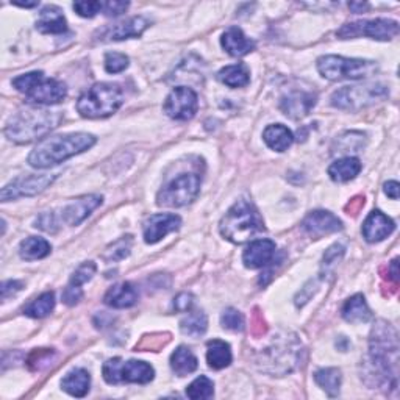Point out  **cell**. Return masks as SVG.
Returning <instances> with one entry per match:
<instances>
[{
  "mask_svg": "<svg viewBox=\"0 0 400 400\" xmlns=\"http://www.w3.org/2000/svg\"><path fill=\"white\" fill-rule=\"evenodd\" d=\"M361 170V163L358 158L354 157H346L337 160L333 165L329 168V175L333 182L344 183L352 180Z\"/></svg>",
  "mask_w": 400,
  "mask_h": 400,
  "instance_id": "27",
  "label": "cell"
},
{
  "mask_svg": "<svg viewBox=\"0 0 400 400\" xmlns=\"http://www.w3.org/2000/svg\"><path fill=\"white\" fill-rule=\"evenodd\" d=\"M302 228L313 238H322L325 235L341 232L342 222L330 211L317 210L302 220Z\"/></svg>",
  "mask_w": 400,
  "mask_h": 400,
  "instance_id": "16",
  "label": "cell"
},
{
  "mask_svg": "<svg viewBox=\"0 0 400 400\" xmlns=\"http://www.w3.org/2000/svg\"><path fill=\"white\" fill-rule=\"evenodd\" d=\"M102 195L97 194H89L83 195V198L77 199L76 202L69 203V205L63 210V220L68 225H78L93 213V211L102 205Z\"/></svg>",
  "mask_w": 400,
  "mask_h": 400,
  "instance_id": "19",
  "label": "cell"
},
{
  "mask_svg": "<svg viewBox=\"0 0 400 400\" xmlns=\"http://www.w3.org/2000/svg\"><path fill=\"white\" fill-rule=\"evenodd\" d=\"M103 379L110 385H119V383H140L145 385L153 380V367L145 361H122V358H111L102 367Z\"/></svg>",
  "mask_w": 400,
  "mask_h": 400,
  "instance_id": "9",
  "label": "cell"
},
{
  "mask_svg": "<svg viewBox=\"0 0 400 400\" xmlns=\"http://www.w3.org/2000/svg\"><path fill=\"white\" fill-rule=\"evenodd\" d=\"M36 29L41 34L60 35L68 30L66 18L58 6H46L39 13V19L36 21Z\"/></svg>",
  "mask_w": 400,
  "mask_h": 400,
  "instance_id": "23",
  "label": "cell"
},
{
  "mask_svg": "<svg viewBox=\"0 0 400 400\" xmlns=\"http://www.w3.org/2000/svg\"><path fill=\"white\" fill-rule=\"evenodd\" d=\"M275 257V242L271 240H257L244 250L242 261L246 267L260 269L271 265Z\"/></svg>",
  "mask_w": 400,
  "mask_h": 400,
  "instance_id": "18",
  "label": "cell"
},
{
  "mask_svg": "<svg viewBox=\"0 0 400 400\" xmlns=\"http://www.w3.org/2000/svg\"><path fill=\"white\" fill-rule=\"evenodd\" d=\"M200 191V175L195 173H186L175 177L169 182L157 195L160 207L180 208L195 200Z\"/></svg>",
  "mask_w": 400,
  "mask_h": 400,
  "instance_id": "11",
  "label": "cell"
},
{
  "mask_svg": "<svg viewBox=\"0 0 400 400\" xmlns=\"http://www.w3.org/2000/svg\"><path fill=\"white\" fill-rule=\"evenodd\" d=\"M103 300L105 304L113 308H130L136 304L138 291L132 283L124 282L110 288L108 292L105 294Z\"/></svg>",
  "mask_w": 400,
  "mask_h": 400,
  "instance_id": "24",
  "label": "cell"
},
{
  "mask_svg": "<svg viewBox=\"0 0 400 400\" xmlns=\"http://www.w3.org/2000/svg\"><path fill=\"white\" fill-rule=\"evenodd\" d=\"M133 246V238L132 236H122L120 240L114 241L111 246H108V249L105 250L103 254V260L108 261V263H116V261L124 260L130 255V250H132Z\"/></svg>",
  "mask_w": 400,
  "mask_h": 400,
  "instance_id": "36",
  "label": "cell"
},
{
  "mask_svg": "<svg viewBox=\"0 0 400 400\" xmlns=\"http://www.w3.org/2000/svg\"><path fill=\"white\" fill-rule=\"evenodd\" d=\"M194 304V297L191 296L190 292H182L174 299V308L177 312H190L191 307Z\"/></svg>",
  "mask_w": 400,
  "mask_h": 400,
  "instance_id": "49",
  "label": "cell"
},
{
  "mask_svg": "<svg viewBox=\"0 0 400 400\" xmlns=\"http://www.w3.org/2000/svg\"><path fill=\"white\" fill-rule=\"evenodd\" d=\"M128 66V56L119 52H108L105 55V69L110 73H119Z\"/></svg>",
  "mask_w": 400,
  "mask_h": 400,
  "instance_id": "42",
  "label": "cell"
},
{
  "mask_svg": "<svg viewBox=\"0 0 400 400\" xmlns=\"http://www.w3.org/2000/svg\"><path fill=\"white\" fill-rule=\"evenodd\" d=\"M393 219L385 216L381 211L375 210L366 217L363 224V236L367 242H379L394 232Z\"/></svg>",
  "mask_w": 400,
  "mask_h": 400,
  "instance_id": "20",
  "label": "cell"
},
{
  "mask_svg": "<svg viewBox=\"0 0 400 400\" xmlns=\"http://www.w3.org/2000/svg\"><path fill=\"white\" fill-rule=\"evenodd\" d=\"M199 361L195 355L191 352V349L186 346H180L175 349V352L170 355V367L178 375V377H185L188 374H193L198 369Z\"/></svg>",
  "mask_w": 400,
  "mask_h": 400,
  "instance_id": "29",
  "label": "cell"
},
{
  "mask_svg": "<svg viewBox=\"0 0 400 400\" xmlns=\"http://www.w3.org/2000/svg\"><path fill=\"white\" fill-rule=\"evenodd\" d=\"M170 341V334L169 333H152L144 337L140 342L136 344V352H145V350H152V352H157L158 349L165 347L168 342Z\"/></svg>",
  "mask_w": 400,
  "mask_h": 400,
  "instance_id": "39",
  "label": "cell"
},
{
  "mask_svg": "<svg viewBox=\"0 0 400 400\" xmlns=\"http://www.w3.org/2000/svg\"><path fill=\"white\" fill-rule=\"evenodd\" d=\"M302 346L296 334L287 333L275 338L267 349L261 352L258 363L261 369L269 374L284 375L296 369L300 363Z\"/></svg>",
  "mask_w": 400,
  "mask_h": 400,
  "instance_id": "6",
  "label": "cell"
},
{
  "mask_svg": "<svg viewBox=\"0 0 400 400\" xmlns=\"http://www.w3.org/2000/svg\"><path fill=\"white\" fill-rule=\"evenodd\" d=\"M36 228H41V230L48 232V233H55L58 230V225H56V220L55 216L52 213H43L35 222Z\"/></svg>",
  "mask_w": 400,
  "mask_h": 400,
  "instance_id": "47",
  "label": "cell"
},
{
  "mask_svg": "<svg viewBox=\"0 0 400 400\" xmlns=\"http://www.w3.org/2000/svg\"><path fill=\"white\" fill-rule=\"evenodd\" d=\"M61 114L58 111H48L41 108L22 110L8 122L5 135L10 141L18 144H29L58 127Z\"/></svg>",
  "mask_w": 400,
  "mask_h": 400,
  "instance_id": "3",
  "label": "cell"
},
{
  "mask_svg": "<svg viewBox=\"0 0 400 400\" xmlns=\"http://www.w3.org/2000/svg\"><path fill=\"white\" fill-rule=\"evenodd\" d=\"M389 91L385 85L372 83L363 86H344L334 91L332 105L339 110H360L388 97Z\"/></svg>",
  "mask_w": 400,
  "mask_h": 400,
  "instance_id": "10",
  "label": "cell"
},
{
  "mask_svg": "<svg viewBox=\"0 0 400 400\" xmlns=\"http://www.w3.org/2000/svg\"><path fill=\"white\" fill-rule=\"evenodd\" d=\"M89 383H91V377L89 372L85 369H72L66 374V377L61 380V388L66 391L69 396L73 397H85L89 391Z\"/></svg>",
  "mask_w": 400,
  "mask_h": 400,
  "instance_id": "26",
  "label": "cell"
},
{
  "mask_svg": "<svg viewBox=\"0 0 400 400\" xmlns=\"http://www.w3.org/2000/svg\"><path fill=\"white\" fill-rule=\"evenodd\" d=\"M220 44L225 52L232 56H244L255 48V43L244 35V31L238 27H230L220 38Z\"/></svg>",
  "mask_w": 400,
  "mask_h": 400,
  "instance_id": "22",
  "label": "cell"
},
{
  "mask_svg": "<svg viewBox=\"0 0 400 400\" xmlns=\"http://www.w3.org/2000/svg\"><path fill=\"white\" fill-rule=\"evenodd\" d=\"M22 287H24V283L18 282V280L4 282V284H2V300H6L8 297L14 296L16 292H19L22 289Z\"/></svg>",
  "mask_w": 400,
  "mask_h": 400,
  "instance_id": "51",
  "label": "cell"
},
{
  "mask_svg": "<svg viewBox=\"0 0 400 400\" xmlns=\"http://www.w3.org/2000/svg\"><path fill=\"white\" fill-rule=\"evenodd\" d=\"M219 80L222 81L224 85L230 88H242L247 86L250 81V73L246 64H232V66H225L224 69H220L217 73Z\"/></svg>",
  "mask_w": 400,
  "mask_h": 400,
  "instance_id": "31",
  "label": "cell"
},
{
  "mask_svg": "<svg viewBox=\"0 0 400 400\" xmlns=\"http://www.w3.org/2000/svg\"><path fill=\"white\" fill-rule=\"evenodd\" d=\"M53 308H55V294L48 291L41 294L39 297H36L31 304L24 308V314L29 317H35V319H41V317H46L47 314H51Z\"/></svg>",
  "mask_w": 400,
  "mask_h": 400,
  "instance_id": "35",
  "label": "cell"
},
{
  "mask_svg": "<svg viewBox=\"0 0 400 400\" xmlns=\"http://www.w3.org/2000/svg\"><path fill=\"white\" fill-rule=\"evenodd\" d=\"M250 332H252V334H254L255 338L263 337V334H266V332H267V324H266V321H265L263 314L260 313V309H258V308H255V309H254V313H252Z\"/></svg>",
  "mask_w": 400,
  "mask_h": 400,
  "instance_id": "45",
  "label": "cell"
},
{
  "mask_svg": "<svg viewBox=\"0 0 400 400\" xmlns=\"http://www.w3.org/2000/svg\"><path fill=\"white\" fill-rule=\"evenodd\" d=\"M314 380L330 397H337L341 386V371L337 367H325L314 372Z\"/></svg>",
  "mask_w": 400,
  "mask_h": 400,
  "instance_id": "34",
  "label": "cell"
},
{
  "mask_svg": "<svg viewBox=\"0 0 400 400\" xmlns=\"http://www.w3.org/2000/svg\"><path fill=\"white\" fill-rule=\"evenodd\" d=\"M388 282L391 283H399V258H394L391 261L388 267Z\"/></svg>",
  "mask_w": 400,
  "mask_h": 400,
  "instance_id": "53",
  "label": "cell"
},
{
  "mask_svg": "<svg viewBox=\"0 0 400 400\" xmlns=\"http://www.w3.org/2000/svg\"><path fill=\"white\" fill-rule=\"evenodd\" d=\"M96 144V136L89 133H68L46 138L41 141L35 150L30 153V166L36 169H46L55 165H60L73 155L85 152Z\"/></svg>",
  "mask_w": 400,
  "mask_h": 400,
  "instance_id": "2",
  "label": "cell"
},
{
  "mask_svg": "<svg viewBox=\"0 0 400 400\" xmlns=\"http://www.w3.org/2000/svg\"><path fill=\"white\" fill-rule=\"evenodd\" d=\"M342 255H344V247H342L341 244H334V246L329 247L327 252L324 254V266L329 267L334 263H338Z\"/></svg>",
  "mask_w": 400,
  "mask_h": 400,
  "instance_id": "48",
  "label": "cell"
},
{
  "mask_svg": "<svg viewBox=\"0 0 400 400\" xmlns=\"http://www.w3.org/2000/svg\"><path fill=\"white\" fill-rule=\"evenodd\" d=\"M399 34V24L391 19H372L346 24L338 31L337 36L341 39H350L357 36H367L377 41H391Z\"/></svg>",
  "mask_w": 400,
  "mask_h": 400,
  "instance_id": "12",
  "label": "cell"
},
{
  "mask_svg": "<svg viewBox=\"0 0 400 400\" xmlns=\"http://www.w3.org/2000/svg\"><path fill=\"white\" fill-rule=\"evenodd\" d=\"M122 103H124V93H122L119 85L96 83L80 96L77 111L83 118L101 119L116 113Z\"/></svg>",
  "mask_w": 400,
  "mask_h": 400,
  "instance_id": "5",
  "label": "cell"
},
{
  "mask_svg": "<svg viewBox=\"0 0 400 400\" xmlns=\"http://www.w3.org/2000/svg\"><path fill=\"white\" fill-rule=\"evenodd\" d=\"M149 27V21L143 16L127 19L124 22H119L116 26L105 29L101 36L105 41H122L128 38H138L144 34V30Z\"/></svg>",
  "mask_w": 400,
  "mask_h": 400,
  "instance_id": "21",
  "label": "cell"
},
{
  "mask_svg": "<svg viewBox=\"0 0 400 400\" xmlns=\"http://www.w3.org/2000/svg\"><path fill=\"white\" fill-rule=\"evenodd\" d=\"M385 193L388 198H391L393 200L399 199V183L397 182H388L385 183Z\"/></svg>",
  "mask_w": 400,
  "mask_h": 400,
  "instance_id": "54",
  "label": "cell"
},
{
  "mask_svg": "<svg viewBox=\"0 0 400 400\" xmlns=\"http://www.w3.org/2000/svg\"><path fill=\"white\" fill-rule=\"evenodd\" d=\"M13 86L19 93L26 94L29 102L38 105L60 103L68 91L61 81L46 78L43 72H29L13 80Z\"/></svg>",
  "mask_w": 400,
  "mask_h": 400,
  "instance_id": "7",
  "label": "cell"
},
{
  "mask_svg": "<svg viewBox=\"0 0 400 400\" xmlns=\"http://www.w3.org/2000/svg\"><path fill=\"white\" fill-rule=\"evenodd\" d=\"M208 329V317L207 314L200 312V309H194V312L188 313L180 322V330L186 337L191 338H200L203 333Z\"/></svg>",
  "mask_w": 400,
  "mask_h": 400,
  "instance_id": "32",
  "label": "cell"
},
{
  "mask_svg": "<svg viewBox=\"0 0 400 400\" xmlns=\"http://www.w3.org/2000/svg\"><path fill=\"white\" fill-rule=\"evenodd\" d=\"M215 394V383L211 381L205 375L195 379L190 386L186 388V396L193 400L199 399H211Z\"/></svg>",
  "mask_w": 400,
  "mask_h": 400,
  "instance_id": "37",
  "label": "cell"
},
{
  "mask_svg": "<svg viewBox=\"0 0 400 400\" xmlns=\"http://www.w3.org/2000/svg\"><path fill=\"white\" fill-rule=\"evenodd\" d=\"M199 108V99L191 88L178 86L170 91L165 102V113L170 119L188 120L191 119Z\"/></svg>",
  "mask_w": 400,
  "mask_h": 400,
  "instance_id": "14",
  "label": "cell"
},
{
  "mask_svg": "<svg viewBox=\"0 0 400 400\" xmlns=\"http://www.w3.org/2000/svg\"><path fill=\"white\" fill-rule=\"evenodd\" d=\"M316 94L307 91H292L280 101V110L291 119H302L309 114L316 105Z\"/></svg>",
  "mask_w": 400,
  "mask_h": 400,
  "instance_id": "17",
  "label": "cell"
},
{
  "mask_svg": "<svg viewBox=\"0 0 400 400\" xmlns=\"http://www.w3.org/2000/svg\"><path fill=\"white\" fill-rule=\"evenodd\" d=\"M349 8L352 10L354 13H363L366 10H369V5L367 4H357V2H352V4H349Z\"/></svg>",
  "mask_w": 400,
  "mask_h": 400,
  "instance_id": "55",
  "label": "cell"
},
{
  "mask_svg": "<svg viewBox=\"0 0 400 400\" xmlns=\"http://www.w3.org/2000/svg\"><path fill=\"white\" fill-rule=\"evenodd\" d=\"M55 178L56 175L51 174L19 177L4 188L2 193H0V199H2V202H10L19 198H31V195L43 193L46 188L55 182Z\"/></svg>",
  "mask_w": 400,
  "mask_h": 400,
  "instance_id": "13",
  "label": "cell"
},
{
  "mask_svg": "<svg viewBox=\"0 0 400 400\" xmlns=\"http://www.w3.org/2000/svg\"><path fill=\"white\" fill-rule=\"evenodd\" d=\"M73 11H76L81 18H94V16L102 11L101 2H76L72 5Z\"/></svg>",
  "mask_w": 400,
  "mask_h": 400,
  "instance_id": "44",
  "label": "cell"
},
{
  "mask_svg": "<svg viewBox=\"0 0 400 400\" xmlns=\"http://www.w3.org/2000/svg\"><path fill=\"white\" fill-rule=\"evenodd\" d=\"M55 352L53 350H48V349H36L27 357V366L30 371H41L51 364V361L53 360Z\"/></svg>",
  "mask_w": 400,
  "mask_h": 400,
  "instance_id": "40",
  "label": "cell"
},
{
  "mask_svg": "<svg viewBox=\"0 0 400 400\" xmlns=\"http://www.w3.org/2000/svg\"><path fill=\"white\" fill-rule=\"evenodd\" d=\"M363 207H364V198L363 195H357V198H354L347 203L344 210L349 216H357L358 213H360Z\"/></svg>",
  "mask_w": 400,
  "mask_h": 400,
  "instance_id": "52",
  "label": "cell"
},
{
  "mask_svg": "<svg viewBox=\"0 0 400 400\" xmlns=\"http://www.w3.org/2000/svg\"><path fill=\"white\" fill-rule=\"evenodd\" d=\"M51 244H48L44 238H38V236H30V238L24 240L21 242L19 254L24 260L34 261L41 260L51 254Z\"/></svg>",
  "mask_w": 400,
  "mask_h": 400,
  "instance_id": "33",
  "label": "cell"
},
{
  "mask_svg": "<svg viewBox=\"0 0 400 400\" xmlns=\"http://www.w3.org/2000/svg\"><path fill=\"white\" fill-rule=\"evenodd\" d=\"M128 8V2H105L102 4V11L107 16H119L122 13H125Z\"/></svg>",
  "mask_w": 400,
  "mask_h": 400,
  "instance_id": "50",
  "label": "cell"
},
{
  "mask_svg": "<svg viewBox=\"0 0 400 400\" xmlns=\"http://www.w3.org/2000/svg\"><path fill=\"white\" fill-rule=\"evenodd\" d=\"M317 71L329 80H360L377 71V64L367 60L344 58V56L325 55L317 60Z\"/></svg>",
  "mask_w": 400,
  "mask_h": 400,
  "instance_id": "8",
  "label": "cell"
},
{
  "mask_svg": "<svg viewBox=\"0 0 400 400\" xmlns=\"http://www.w3.org/2000/svg\"><path fill=\"white\" fill-rule=\"evenodd\" d=\"M182 225V219L177 215H153L144 222L143 235L147 244H155L165 238L166 235L178 230Z\"/></svg>",
  "mask_w": 400,
  "mask_h": 400,
  "instance_id": "15",
  "label": "cell"
},
{
  "mask_svg": "<svg viewBox=\"0 0 400 400\" xmlns=\"http://www.w3.org/2000/svg\"><path fill=\"white\" fill-rule=\"evenodd\" d=\"M13 5L22 6V8H34V6H38V2H14Z\"/></svg>",
  "mask_w": 400,
  "mask_h": 400,
  "instance_id": "56",
  "label": "cell"
},
{
  "mask_svg": "<svg viewBox=\"0 0 400 400\" xmlns=\"http://www.w3.org/2000/svg\"><path fill=\"white\" fill-rule=\"evenodd\" d=\"M364 135L360 132H350L342 135L339 140L337 141L338 145V152L344 153V152H360L364 147Z\"/></svg>",
  "mask_w": 400,
  "mask_h": 400,
  "instance_id": "38",
  "label": "cell"
},
{
  "mask_svg": "<svg viewBox=\"0 0 400 400\" xmlns=\"http://www.w3.org/2000/svg\"><path fill=\"white\" fill-rule=\"evenodd\" d=\"M369 367L367 375L379 388L397 389L399 339L393 325L377 321L369 337Z\"/></svg>",
  "mask_w": 400,
  "mask_h": 400,
  "instance_id": "1",
  "label": "cell"
},
{
  "mask_svg": "<svg viewBox=\"0 0 400 400\" xmlns=\"http://www.w3.org/2000/svg\"><path fill=\"white\" fill-rule=\"evenodd\" d=\"M220 325H222L225 330L241 332L246 327V319H244L242 313L238 312V309L227 308L222 316H220Z\"/></svg>",
  "mask_w": 400,
  "mask_h": 400,
  "instance_id": "41",
  "label": "cell"
},
{
  "mask_svg": "<svg viewBox=\"0 0 400 400\" xmlns=\"http://www.w3.org/2000/svg\"><path fill=\"white\" fill-rule=\"evenodd\" d=\"M81 297H83V291H81L80 287H76V284L69 283V287L63 291V302L68 307L77 305Z\"/></svg>",
  "mask_w": 400,
  "mask_h": 400,
  "instance_id": "46",
  "label": "cell"
},
{
  "mask_svg": "<svg viewBox=\"0 0 400 400\" xmlns=\"http://www.w3.org/2000/svg\"><path fill=\"white\" fill-rule=\"evenodd\" d=\"M342 317L350 324H364L372 317L369 307L363 294H355L342 307Z\"/></svg>",
  "mask_w": 400,
  "mask_h": 400,
  "instance_id": "25",
  "label": "cell"
},
{
  "mask_svg": "<svg viewBox=\"0 0 400 400\" xmlns=\"http://www.w3.org/2000/svg\"><path fill=\"white\" fill-rule=\"evenodd\" d=\"M263 140L272 150L284 152L288 147H291V144L294 141V136L289 128H287L282 124H275V125H269L265 130Z\"/></svg>",
  "mask_w": 400,
  "mask_h": 400,
  "instance_id": "30",
  "label": "cell"
},
{
  "mask_svg": "<svg viewBox=\"0 0 400 400\" xmlns=\"http://www.w3.org/2000/svg\"><path fill=\"white\" fill-rule=\"evenodd\" d=\"M97 271V266L93 261H88V263H83L81 266L77 267V271L72 274L71 277V284H76V287H81L86 282H89L94 277Z\"/></svg>",
  "mask_w": 400,
  "mask_h": 400,
  "instance_id": "43",
  "label": "cell"
},
{
  "mask_svg": "<svg viewBox=\"0 0 400 400\" xmlns=\"http://www.w3.org/2000/svg\"><path fill=\"white\" fill-rule=\"evenodd\" d=\"M219 230L225 240L235 244H242L263 232L265 224L257 208L250 202L238 200L220 220Z\"/></svg>",
  "mask_w": 400,
  "mask_h": 400,
  "instance_id": "4",
  "label": "cell"
},
{
  "mask_svg": "<svg viewBox=\"0 0 400 400\" xmlns=\"http://www.w3.org/2000/svg\"><path fill=\"white\" fill-rule=\"evenodd\" d=\"M233 360L232 349L227 344L225 341L213 339L207 344V361L210 367L213 369H224V367L230 366Z\"/></svg>",
  "mask_w": 400,
  "mask_h": 400,
  "instance_id": "28",
  "label": "cell"
}]
</instances>
